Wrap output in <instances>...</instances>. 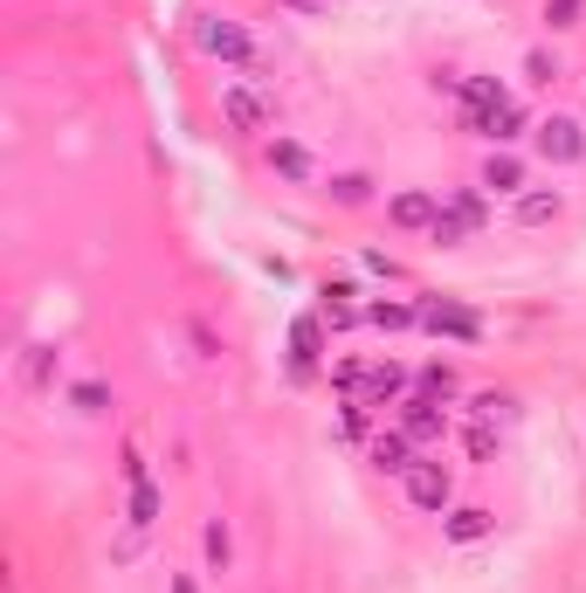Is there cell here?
<instances>
[{"instance_id":"obj_1","label":"cell","mask_w":586,"mask_h":593,"mask_svg":"<svg viewBox=\"0 0 586 593\" xmlns=\"http://www.w3.org/2000/svg\"><path fill=\"white\" fill-rule=\"evenodd\" d=\"M222 118L242 131V139H255V131L276 124V104L263 97V83H255V76H235V83H222Z\"/></svg>"},{"instance_id":"obj_2","label":"cell","mask_w":586,"mask_h":593,"mask_svg":"<svg viewBox=\"0 0 586 593\" xmlns=\"http://www.w3.org/2000/svg\"><path fill=\"white\" fill-rule=\"evenodd\" d=\"M531 139H538V159H546V166H579L586 159V118H573V111L538 118Z\"/></svg>"},{"instance_id":"obj_3","label":"cell","mask_w":586,"mask_h":593,"mask_svg":"<svg viewBox=\"0 0 586 593\" xmlns=\"http://www.w3.org/2000/svg\"><path fill=\"white\" fill-rule=\"evenodd\" d=\"M193 49H201L207 62H255V35L242 28V21L201 14V21H193Z\"/></svg>"},{"instance_id":"obj_4","label":"cell","mask_w":586,"mask_h":593,"mask_svg":"<svg viewBox=\"0 0 586 593\" xmlns=\"http://www.w3.org/2000/svg\"><path fill=\"white\" fill-rule=\"evenodd\" d=\"M400 490H407V503H415V511L442 518V511H449V497H455V476H449L442 463H415V470L400 476Z\"/></svg>"},{"instance_id":"obj_5","label":"cell","mask_w":586,"mask_h":593,"mask_svg":"<svg viewBox=\"0 0 586 593\" xmlns=\"http://www.w3.org/2000/svg\"><path fill=\"white\" fill-rule=\"evenodd\" d=\"M400 435H407V442H442V435H449V414H442L435 393H407V401H400Z\"/></svg>"},{"instance_id":"obj_6","label":"cell","mask_w":586,"mask_h":593,"mask_svg":"<svg viewBox=\"0 0 586 593\" xmlns=\"http://www.w3.org/2000/svg\"><path fill=\"white\" fill-rule=\"evenodd\" d=\"M386 222L394 228H407V235H435V222H442V201L435 193H394V201H386Z\"/></svg>"},{"instance_id":"obj_7","label":"cell","mask_w":586,"mask_h":593,"mask_svg":"<svg viewBox=\"0 0 586 593\" xmlns=\"http://www.w3.org/2000/svg\"><path fill=\"white\" fill-rule=\"evenodd\" d=\"M407 393V366H394V359H380V366H359V387H352V401H366V407H386V401H400Z\"/></svg>"},{"instance_id":"obj_8","label":"cell","mask_w":586,"mask_h":593,"mask_svg":"<svg viewBox=\"0 0 586 593\" xmlns=\"http://www.w3.org/2000/svg\"><path fill=\"white\" fill-rule=\"evenodd\" d=\"M483 222H490V214H483V201H476V193H455V201L442 207V222H435V241H449V249H455V241L483 235Z\"/></svg>"},{"instance_id":"obj_9","label":"cell","mask_w":586,"mask_h":593,"mask_svg":"<svg viewBox=\"0 0 586 593\" xmlns=\"http://www.w3.org/2000/svg\"><path fill=\"white\" fill-rule=\"evenodd\" d=\"M318 318L332 324V332H352V324L366 318V304H359L352 283H324V290H318Z\"/></svg>"},{"instance_id":"obj_10","label":"cell","mask_w":586,"mask_h":593,"mask_svg":"<svg viewBox=\"0 0 586 593\" xmlns=\"http://www.w3.org/2000/svg\"><path fill=\"white\" fill-rule=\"evenodd\" d=\"M366 463H373L380 476H407V470H415V442H407L400 428H386V435L366 442Z\"/></svg>"},{"instance_id":"obj_11","label":"cell","mask_w":586,"mask_h":593,"mask_svg":"<svg viewBox=\"0 0 586 593\" xmlns=\"http://www.w3.org/2000/svg\"><path fill=\"white\" fill-rule=\"evenodd\" d=\"M270 166L284 173V180H297V187H311V180H318V159H311V145H303V139H284V131L270 139Z\"/></svg>"},{"instance_id":"obj_12","label":"cell","mask_w":586,"mask_h":593,"mask_svg":"<svg viewBox=\"0 0 586 593\" xmlns=\"http://www.w3.org/2000/svg\"><path fill=\"white\" fill-rule=\"evenodd\" d=\"M421 324H428V332H435V339H483V324H476L469 311H455V304H435V297H421Z\"/></svg>"},{"instance_id":"obj_13","label":"cell","mask_w":586,"mask_h":593,"mask_svg":"<svg viewBox=\"0 0 586 593\" xmlns=\"http://www.w3.org/2000/svg\"><path fill=\"white\" fill-rule=\"evenodd\" d=\"M490 532H497V518L483 511V503H463V511L442 518V538H449V545H483Z\"/></svg>"},{"instance_id":"obj_14","label":"cell","mask_w":586,"mask_h":593,"mask_svg":"<svg viewBox=\"0 0 586 593\" xmlns=\"http://www.w3.org/2000/svg\"><path fill=\"white\" fill-rule=\"evenodd\" d=\"M566 214V193L559 187H525L517 193V228H546V222H559Z\"/></svg>"},{"instance_id":"obj_15","label":"cell","mask_w":586,"mask_h":593,"mask_svg":"<svg viewBox=\"0 0 586 593\" xmlns=\"http://www.w3.org/2000/svg\"><path fill=\"white\" fill-rule=\"evenodd\" d=\"M483 193H504V201H517V193H525V159L490 152V159H483Z\"/></svg>"},{"instance_id":"obj_16","label":"cell","mask_w":586,"mask_h":593,"mask_svg":"<svg viewBox=\"0 0 586 593\" xmlns=\"http://www.w3.org/2000/svg\"><path fill=\"white\" fill-rule=\"evenodd\" d=\"M366 324H380V332H407V324H421V304H407V297H373L366 304Z\"/></svg>"},{"instance_id":"obj_17","label":"cell","mask_w":586,"mask_h":593,"mask_svg":"<svg viewBox=\"0 0 586 593\" xmlns=\"http://www.w3.org/2000/svg\"><path fill=\"white\" fill-rule=\"evenodd\" d=\"M332 193H338V207H366L373 201V180H366V173H338Z\"/></svg>"},{"instance_id":"obj_18","label":"cell","mask_w":586,"mask_h":593,"mask_svg":"<svg viewBox=\"0 0 586 593\" xmlns=\"http://www.w3.org/2000/svg\"><path fill=\"white\" fill-rule=\"evenodd\" d=\"M201 545H207V566H214V573H228V553H235V545H228V524H222V518L201 532Z\"/></svg>"},{"instance_id":"obj_19","label":"cell","mask_w":586,"mask_h":593,"mask_svg":"<svg viewBox=\"0 0 586 593\" xmlns=\"http://www.w3.org/2000/svg\"><path fill=\"white\" fill-rule=\"evenodd\" d=\"M586 21V0H546V28H579Z\"/></svg>"},{"instance_id":"obj_20","label":"cell","mask_w":586,"mask_h":593,"mask_svg":"<svg viewBox=\"0 0 586 593\" xmlns=\"http://www.w3.org/2000/svg\"><path fill=\"white\" fill-rule=\"evenodd\" d=\"M525 83H538V91H546V83H559V56L531 49V56H525Z\"/></svg>"},{"instance_id":"obj_21","label":"cell","mask_w":586,"mask_h":593,"mask_svg":"<svg viewBox=\"0 0 586 593\" xmlns=\"http://www.w3.org/2000/svg\"><path fill=\"white\" fill-rule=\"evenodd\" d=\"M152 511H159V490H152V483H132V524L139 532L152 524Z\"/></svg>"},{"instance_id":"obj_22","label":"cell","mask_w":586,"mask_h":593,"mask_svg":"<svg viewBox=\"0 0 586 593\" xmlns=\"http://www.w3.org/2000/svg\"><path fill=\"white\" fill-rule=\"evenodd\" d=\"M421 393H435V401H455V372H449V366H428V372H421Z\"/></svg>"},{"instance_id":"obj_23","label":"cell","mask_w":586,"mask_h":593,"mask_svg":"<svg viewBox=\"0 0 586 593\" xmlns=\"http://www.w3.org/2000/svg\"><path fill=\"white\" fill-rule=\"evenodd\" d=\"M284 8H303V14H318V8H324V0H284Z\"/></svg>"},{"instance_id":"obj_24","label":"cell","mask_w":586,"mask_h":593,"mask_svg":"<svg viewBox=\"0 0 586 593\" xmlns=\"http://www.w3.org/2000/svg\"><path fill=\"white\" fill-rule=\"evenodd\" d=\"M172 593H193V580H172Z\"/></svg>"}]
</instances>
